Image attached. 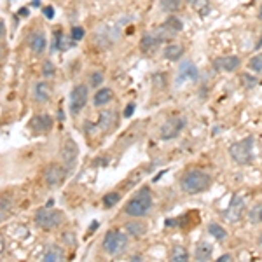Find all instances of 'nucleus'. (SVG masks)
<instances>
[{
	"label": "nucleus",
	"mask_w": 262,
	"mask_h": 262,
	"mask_svg": "<svg viewBox=\"0 0 262 262\" xmlns=\"http://www.w3.org/2000/svg\"><path fill=\"white\" fill-rule=\"evenodd\" d=\"M210 185H212L210 175L201 172V170H189L180 180L182 191L187 192V194H199V192L206 191Z\"/></svg>",
	"instance_id": "nucleus-1"
},
{
	"label": "nucleus",
	"mask_w": 262,
	"mask_h": 262,
	"mask_svg": "<svg viewBox=\"0 0 262 262\" xmlns=\"http://www.w3.org/2000/svg\"><path fill=\"white\" fill-rule=\"evenodd\" d=\"M152 208V194H150L149 187H142L135 196L128 201V204L124 206V212H126L130 217H145L147 214Z\"/></svg>",
	"instance_id": "nucleus-2"
},
{
	"label": "nucleus",
	"mask_w": 262,
	"mask_h": 262,
	"mask_svg": "<svg viewBox=\"0 0 262 262\" xmlns=\"http://www.w3.org/2000/svg\"><path fill=\"white\" fill-rule=\"evenodd\" d=\"M128 248V236L119 231H109L103 238V250L109 255H121Z\"/></svg>",
	"instance_id": "nucleus-3"
},
{
	"label": "nucleus",
	"mask_w": 262,
	"mask_h": 262,
	"mask_svg": "<svg viewBox=\"0 0 262 262\" xmlns=\"http://www.w3.org/2000/svg\"><path fill=\"white\" fill-rule=\"evenodd\" d=\"M229 154L238 165H248L253 158V138L248 136V138L233 143L229 147Z\"/></svg>",
	"instance_id": "nucleus-4"
},
{
	"label": "nucleus",
	"mask_w": 262,
	"mask_h": 262,
	"mask_svg": "<svg viewBox=\"0 0 262 262\" xmlns=\"http://www.w3.org/2000/svg\"><path fill=\"white\" fill-rule=\"evenodd\" d=\"M63 219H65L63 212L53 210V208H49V206L42 208V210H39L35 214L37 226L42 227V229H55V227H58L60 224L63 222Z\"/></svg>",
	"instance_id": "nucleus-5"
},
{
	"label": "nucleus",
	"mask_w": 262,
	"mask_h": 262,
	"mask_svg": "<svg viewBox=\"0 0 262 262\" xmlns=\"http://www.w3.org/2000/svg\"><path fill=\"white\" fill-rule=\"evenodd\" d=\"M87 98H89V89L86 84H79L72 89L70 93V112L72 116H77L81 114V110L86 107Z\"/></svg>",
	"instance_id": "nucleus-6"
},
{
	"label": "nucleus",
	"mask_w": 262,
	"mask_h": 262,
	"mask_svg": "<svg viewBox=\"0 0 262 262\" xmlns=\"http://www.w3.org/2000/svg\"><path fill=\"white\" fill-rule=\"evenodd\" d=\"M185 128V119L184 117H172L161 126V138L163 140H172L175 136H178V133Z\"/></svg>",
	"instance_id": "nucleus-7"
},
{
	"label": "nucleus",
	"mask_w": 262,
	"mask_h": 262,
	"mask_svg": "<svg viewBox=\"0 0 262 262\" xmlns=\"http://www.w3.org/2000/svg\"><path fill=\"white\" fill-rule=\"evenodd\" d=\"M182 28H184V25H182V21L178 20V18H175V16H170L168 20H166L165 23H163L161 28H159L158 37H159V39H161V42H165V40L172 39V37L175 35V33L182 32Z\"/></svg>",
	"instance_id": "nucleus-8"
},
{
	"label": "nucleus",
	"mask_w": 262,
	"mask_h": 262,
	"mask_svg": "<svg viewBox=\"0 0 262 262\" xmlns=\"http://www.w3.org/2000/svg\"><path fill=\"white\" fill-rule=\"evenodd\" d=\"M77 155H79V147L74 140L68 138L65 143L62 145V161L65 165V168H74L75 161H77Z\"/></svg>",
	"instance_id": "nucleus-9"
},
{
	"label": "nucleus",
	"mask_w": 262,
	"mask_h": 262,
	"mask_svg": "<svg viewBox=\"0 0 262 262\" xmlns=\"http://www.w3.org/2000/svg\"><path fill=\"white\" fill-rule=\"evenodd\" d=\"M243 210H245V197L240 194H234L229 208L224 212V217L229 220V222H238L243 215Z\"/></svg>",
	"instance_id": "nucleus-10"
},
{
	"label": "nucleus",
	"mask_w": 262,
	"mask_h": 262,
	"mask_svg": "<svg viewBox=\"0 0 262 262\" xmlns=\"http://www.w3.org/2000/svg\"><path fill=\"white\" fill-rule=\"evenodd\" d=\"M67 170L68 168H63V166H60V165H51L47 170H45V173H44L45 184L51 185V187H56V185H60L63 180H65Z\"/></svg>",
	"instance_id": "nucleus-11"
},
{
	"label": "nucleus",
	"mask_w": 262,
	"mask_h": 262,
	"mask_svg": "<svg viewBox=\"0 0 262 262\" xmlns=\"http://www.w3.org/2000/svg\"><path fill=\"white\" fill-rule=\"evenodd\" d=\"M215 67L224 72H236L241 67V60L238 56H219L215 58Z\"/></svg>",
	"instance_id": "nucleus-12"
},
{
	"label": "nucleus",
	"mask_w": 262,
	"mask_h": 262,
	"mask_svg": "<svg viewBox=\"0 0 262 262\" xmlns=\"http://www.w3.org/2000/svg\"><path fill=\"white\" fill-rule=\"evenodd\" d=\"M197 81L199 79V70L192 62H184L178 70V81Z\"/></svg>",
	"instance_id": "nucleus-13"
},
{
	"label": "nucleus",
	"mask_w": 262,
	"mask_h": 262,
	"mask_svg": "<svg viewBox=\"0 0 262 262\" xmlns=\"http://www.w3.org/2000/svg\"><path fill=\"white\" fill-rule=\"evenodd\" d=\"M159 44H161V39L155 33H145L140 40V49L143 53H152L154 49L159 47Z\"/></svg>",
	"instance_id": "nucleus-14"
},
{
	"label": "nucleus",
	"mask_w": 262,
	"mask_h": 262,
	"mask_svg": "<svg viewBox=\"0 0 262 262\" xmlns=\"http://www.w3.org/2000/svg\"><path fill=\"white\" fill-rule=\"evenodd\" d=\"M45 45H47V40H45V35L42 32L32 33V37H30V49L35 55H42L45 51Z\"/></svg>",
	"instance_id": "nucleus-15"
},
{
	"label": "nucleus",
	"mask_w": 262,
	"mask_h": 262,
	"mask_svg": "<svg viewBox=\"0 0 262 262\" xmlns=\"http://www.w3.org/2000/svg\"><path fill=\"white\" fill-rule=\"evenodd\" d=\"M51 126H53V119L49 116H37V117H33V123H32V128L35 131H40V133H44V131H49L51 130Z\"/></svg>",
	"instance_id": "nucleus-16"
},
{
	"label": "nucleus",
	"mask_w": 262,
	"mask_h": 262,
	"mask_svg": "<svg viewBox=\"0 0 262 262\" xmlns=\"http://www.w3.org/2000/svg\"><path fill=\"white\" fill-rule=\"evenodd\" d=\"M33 96H35V101H39V103H45V101L51 98V87H49L47 82H39V84L35 86V93H33Z\"/></svg>",
	"instance_id": "nucleus-17"
},
{
	"label": "nucleus",
	"mask_w": 262,
	"mask_h": 262,
	"mask_svg": "<svg viewBox=\"0 0 262 262\" xmlns=\"http://www.w3.org/2000/svg\"><path fill=\"white\" fill-rule=\"evenodd\" d=\"M116 121H117V116L116 112H110V110H107V112H101L100 114V128L103 131H110L114 126H116Z\"/></svg>",
	"instance_id": "nucleus-18"
},
{
	"label": "nucleus",
	"mask_w": 262,
	"mask_h": 262,
	"mask_svg": "<svg viewBox=\"0 0 262 262\" xmlns=\"http://www.w3.org/2000/svg\"><path fill=\"white\" fill-rule=\"evenodd\" d=\"M114 98V93L112 89H109V87H105V89H100L94 93V98H93V103L96 105V107H105V105L109 103L110 100Z\"/></svg>",
	"instance_id": "nucleus-19"
},
{
	"label": "nucleus",
	"mask_w": 262,
	"mask_h": 262,
	"mask_svg": "<svg viewBox=\"0 0 262 262\" xmlns=\"http://www.w3.org/2000/svg\"><path fill=\"white\" fill-rule=\"evenodd\" d=\"M212 252H214V246H212L208 241H201L199 245L196 246L194 257H196V260H208L212 257Z\"/></svg>",
	"instance_id": "nucleus-20"
},
{
	"label": "nucleus",
	"mask_w": 262,
	"mask_h": 262,
	"mask_svg": "<svg viewBox=\"0 0 262 262\" xmlns=\"http://www.w3.org/2000/svg\"><path fill=\"white\" fill-rule=\"evenodd\" d=\"M182 55H184V45H180V44H170L165 47V58L170 60V62L178 60Z\"/></svg>",
	"instance_id": "nucleus-21"
},
{
	"label": "nucleus",
	"mask_w": 262,
	"mask_h": 262,
	"mask_svg": "<svg viewBox=\"0 0 262 262\" xmlns=\"http://www.w3.org/2000/svg\"><path fill=\"white\" fill-rule=\"evenodd\" d=\"M208 233H210L214 238H217L219 241H222V240H226L227 238V231L224 229L220 224H215V222H212L210 226H208Z\"/></svg>",
	"instance_id": "nucleus-22"
},
{
	"label": "nucleus",
	"mask_w": 262,
	"mask_h": 262,
	"mask_svg": "<svg viewBox=\"0 0 262 262\" xmlns=\"http://www.w3.org/2000/svg\"><path fill=\"white\" fill-rule=\"evenodd\" d=\"M126 231L131 234V236H142V234H145L147 227L143 226V224H140V222H128L126 224Z\"/></svg>",
	"instance_id": "nucleus-23"
},
{
	"label": "nucleus",
	"mask_w": 262,
	"mask_h": 262,
	"mask_svg": "<svg viewBox=\"0 0 262 262\" xmlns=\"http://www.w3.org/2000/svg\"><path fill=\"white\" fill-rule=\"evenodd\" d=\"M62 259H63V250L58 248V246H51L44 255V260H47V262H56Z\"/></svg>",
	"instance_id": "nucleus-24"
},
{
	"label": "nucleus",
	"mask_w": 262,
	"mask_h": 262,
	"mask_svg": "<svg viewBox=\"0 0 262 262\" xmlns=\"http://www.w3.org/2000/svg\"><path fill=\"white\" fill-rule=\"evenodd\" d=\"M161 11L165 13H175V11L180 9V0H161Z\"/></svg>",
	"instance_id": "nucleus-25"
},
{
	"label": "nucleus",
	"mask_w": 262,
	"mask_h": 262,
	"mask_svg": "<svg viewBox=\"0 0 262 262\" xmlns=\"http://www.w3.org/2000/svg\"><path fill=\"white\" fill-rule=\"evenodd\" d=\"M189 259V253L184 246H175L173 252H172V260H177V262H184Z\"/></svg>",
	"instance_id": "nucleus-26"
},
{
	"label": "nucleus",
	"mask_w": 262,
	"mask_h": 262,
	"mask_svg": "<svg viewBox=\"0 0 262 262\" xmlns=\"http://www.w3.org/2000/svg\"><path fill=\"white\" fill-rule=\"evenodd\" d=\"M248 68L255 74L262 75V55H255L253 58H250L248 62Z\"/></svg>",
	"instance_id": "nucleus-27"
},
{
	"label": "nucleus",
	"mask_w": 262,
	"mask_h": 262,
	"mask_svg": "<svg viewBox=\"0 0 262 262\" xmlns=\"http://www.w3.org/2000/svg\"><path fill=\"white\" fill-rule=\"evenodd\" d=\"M119 199H121V196L117 194V192H109V194H105V196H103V204H105V208L116 206V204L119 203Z\"/></svg>",
	"instance_id": "nucleus-28"
},
{
	"label": "nucleus",
	"mask_w": 262,
	"mask_h": 262,
	"mask_svg": "<svg viewBox=\"0 0 262 262\" xmlns=\"http://www.w3.org/2000/svg\"><path fill=\"white\" fill-rule=\"evenodd\" d=\"M189 4H191L192 7L197 11V13H203V11L208 9V6H210V2L208 0H187Z\"/></svg>",
	"instance_id": "nucleus-29"
},
{
	"label": "nucleus",
	"mask_w": 262,
	"mask_h": 262,
	"mask_svg": "<svg viewBox=\"0 0 262 262\" xmlns=\"http://www.w3.org/2000/svg\"><path fill=\"white\" fill-rule=\"evenodd\" d=\"M250 220L252 222H262V206H255L250 212Z\"/></svg>",
	"instance_id": "nucleus-30"
},
{
	"label": "nucleus",
	"mask_w": 262,
	"mask_h": 262,
	"mask_svg": "<svg viewBox=\"0 0 262 262\" xmlns=\"http://www.w3.org/2000/svg\"><path fill=\"white\" fill-rule=\"evenodd\" d=\"M72 39L74 40L84 39V28H82V26H74V28H72Z\"/></svg>",
	"instance_id": "nucleus-31"
},
{
	"label": "nucleus",
	"mask_w": 262,
	"mask_h": 262,
	"mask_svg": "<svg viewBox=\"0 0 262 262\" xmlns=\"http://www.w3.org/2000/svg\"><path fill=\"white\" fill-rule=\"evenodd\" d=\"M101 82H103V74L101 72H94L93 75H91V86H100Z\"/></svg>",
	"instance_id": "nucleus-32"
},
{
	"label": "nucleus",
	"mask_w": 262,
	"mask_h": 262,
	"mask_svg": "<svg viewBox=\"0 0 262 262\" xmlns=\"http://www.w3.org/2000/svg\"><path fill=\"white\" fill-rule=\"evenodd\" d=\"M243 86H246V87H253V86H255L257 84V82H259V81H257V79H253L252 77V75H243Z\"/></svg>",
	"instance_id": "nucleus-33"
},
{
	"label": "nucleus",
	"mask_w": 262,
	"mask_h": 262,
	"mask_svg": "<svg viewBox=\"0 0 262 262\" xmlns=\"http://www.w3.org/2000/svg\"><path fill=\"white\" fill-rule=\"evenodd\" d=\"M42 74L47 77V75H53L55 74V65H53L51 62H45L44 63V68H42Z\"/></svg>",
	"instance_id": "nucleus-34"
},
{
	"label": "nucleus",
	"mask_w": 262,
	"mask_h": 262,
	"mask_svg": "<svg viewBox=\"0 0 262 262\" xmlns=\"http://www.w3.org/2000/svg\"><path fill=\"white\" fill-rule=\"evenodd\" d=\"M133 112H135V103H130L126 107V110H124V117H130Z\"/></svg>",
	"instance_id": "nucleus-35"
},
{
	"label": "nucleus",
	"mask_w": 262,
	"mask_h": 262,
	"mask_svg": "<svg viewBox=\"0 0 262 262\" xmlns=\"http://www.w3.org/2000/svg\"><path fill=\"white\" fill-rule=\"evenodd\" d=\"M44 14L49 18V20H51V18L55 16V11H53V7H45V9H44Z\"/></svg>",
	"instance_id": "nucleus-36"
},
{
	"label": "nucleus",
	"mask_w": 262,
	"mask_h": 262,
	"mask_svg": "<svg viewBox=\"0 0 262 262\" xmlns=\"http://www.w3.org/2000/svg\"><path fill=\"white\" fill-rule=\"evenodd\" d=\"M6 208H9V201L2 199V217H6Z\"/></svg>",
	"instance_id": "nucleus-37"
},
{
	"label": "nucleus",
	"mask_w": 262,
	"mask_h": 262,
	"mask_svg": "<svg viewBox=\"0 0 262 262\" xmlns=\"http://www.w3.org/2000/svg\"><path fill=\"white\" fill-rule=\"evenodd\" d=\"M220 262H227V260H233V255H231V253H226V255H222L219 259Z\"/></svg>",
	"instance_id": "nucleus-38"
},
{
	"label": "nucleus",
	"mask_w": 262,
	"mask_h": 262,
	"mask_svg": "<svg viewBox=\"0 0 262 262\" xmlns=\"http://www.w3.org/2000/svg\"><path fill=\"white\" fill-rule=\"evenodd\" d=\"M40 4V0H33V6H39Z\"/></svg>",
	"instance_id": "nucleus-39"
},
{
	"label": "nucleus",
	"mask_w": 262,
	"mask_h": 262,
	"mask_svg": "<svg viewBox=\"0 0 262 262\" xmlns=\"http://www.w3.org/2000/svg\"><path fill=\"white\" fill-rule=\"evenodd\" d=\"M259 245L262 246V234H260V236H259Z\"/></svg>",
	"instance_id": "nucleus-40"
},
{
	"label": "nucleus",
	"mask_w": 262,
	"mask_h": 262,
	"mask_svg": "<svg viewBox=\"0 0 262 262\" xmlns=\"http://www.w3.org/2000/svg\"><path fill=\"white\" fill-rule=\"evenodd\" d=\"M259 18L262 20V7H260V11H259Z\"/></svg>",
	"instance_id": "nucleus-41"
}]
</instances>
